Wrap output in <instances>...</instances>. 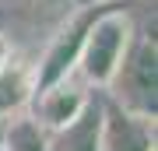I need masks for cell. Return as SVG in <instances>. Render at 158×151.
Listing matches in <instances>:
<instances>
[{"label": "cell", "instance_id": "obj_1", "mask_svg": "<svg viewBox=\"0 0 158 151\" xmlns=\"http://www.w3.org/2000/svg\"><path fill=\"white\" fill-rule=\"evenodd\" d=\"M137 28H134V18L119 7H98V14L91 18L88 32H85V42H81V53H77V67L81 78L95 88H106L109 78L116 74L119 60H123L127 46L134 42Z\"/></svg>", "mask_w": 158, "mask_h": 151}, {"label": "cell", "instance_id": "obj_2", "mask_svg": "<svg viewBox=\"0 0 158 151\" xmlns=\"http://www.w3.org/2000/svg\"><path fill=\"white\" fill-rule=\"evenodd\" d=\"M106 95L119 102L123 109L137 112V116L155 120V99H158V46L155 35L137 32L134 42L127 46L123 60H119L116 74L106 84Z\"/></svg>", "mask_w": 158, "mask_h": 151}, {"label": "cell", "instance_id": "obj_3", "mask_svg": "<svg viewBox=\"0 0 158 151\" xmlns=\"http://www.w3.org/2000/svg\"><path fill=\"white\" fill-rule=\"evenodd\" d=\"M98 14V4L95 7H81L77 14H70L63 28L53 35V42L46 46L42 60L32 67V78H35V91L39 88H49L63 78H70V70L77 67V53H81V42H85V32L91 25V18ZM32 91V95H35Z\"/></svg>", "mask_w": 158, "mask_h": 151}, {"label": "cell", "instance_id": "obj_4", "mask_svg": "<svg viewBox=\"0 0 158 151\" xmlns=\"http://www.w3.org/2000/svg\"><path fill=\"white\" fill-rule=\"evenodd\" d=\"M98 151H155V120L123 109L102 91V134Z\"/></svg>", "mask_w": 158, "mask_h": 151}, {"label": "cell", "instance_id": "obj_5", "mask_svg": "<svg viewBox=\"0 0 158 151\" xmlns=\"http://www.w3.org/2000/svg\"><path fill=\"white\" fill-rule=\"evenodd\" d=\"M102 95H88L81 112L56 130H46V151H98Z\"/></svg>", "mask_w": 158, "mask_h": 151}, {"label": "cell", "instance_id": "obj_6", "mask_svg": "<svg viewBox=\"0 0 158 151\" xmlns=\"http://www.w3.org/2000/svg\"><path fill=\"white\" fill-rule=\"evenodd\" d=\"M32 99H35V120H39V127L56 130V127H63L67 120H74L81 112V106L88 102V91L77 88L70 78H63L56 84H49V88H39Z\"/></svg>", "mask_w": 158, "mask_h": 151}, {"label": "cell", "instance_id": "obj_7", "mask_svg": "<svg viewBox=\"0 0 158 151\" xmlns=\"http://www.w3.org/2000/svg\"><path fill=\"white\" fill-rule=\"evenodd\" d=\"M35 91V78H32V63L7 56V63L0 67V116H14Z\"/></svg>", "mask_w": 158, "mask_h": 151}, {"label": "cell", "instance_id": "obj_8", "mask_svg": "<svg viewBox=\"0 0 158 151\" xmlns=\"http://www.w3.org/2000/svg\"><path fill=\"white\" fill-rule=\"evenodd\" d=\"M0 151H46V130L39 127L35 116H18L14 112V120H7Z\"/></svg>", "mask_w": 158, "mask_h": 151}, {"label": "cell", "instance_id": "obj_9", "mask_svg": "<svg viewBox=\"0 0 158 151\" xmlns=\"http://www.w3.org/2000/svg\"><path fill=\"white\" fill-rule=\"evenodd\" d=\"M7 56H11V46H7V39H4V35H0V67H4V63H7Z\"/></svg>", "mask_w": 158, "mask_h": 151}]
</instances>
